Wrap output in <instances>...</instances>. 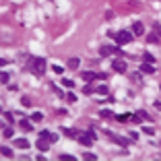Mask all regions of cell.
I'll return each instance as SVG.
<instances>
[{
  "instance_id": "obj_9",
  "label": "cell",
  "mask_w": 161,
  "mask_h": 161,
  "mask_svg": "<svg viewBox=\"0 0 161 161\" xmlns=\"http://www.w3.org/2000/svg\"><path fill=\"white\" fill-rule=\"evenodd\" d=\"M14 147L17 149H29L31 145H29L27 139H14Z\"/></svg>"
},
{
  "instance_id": "obj_15",
  "label": "cell",
  "mask_w": 161,
  "mask_h": 161,
  "mask_svg": "<svg viewBox=\"0 0 161 161\" xmlns=\"http://www.w3.org/2000/svg\"><path fill=\"white\" fill-rule=\"evenodd\" d=\"M21 128H23V130H27V132H29V130L33 128V120H31V122H29V120H23V122H21Z\"/></svg>"
},
{
  "instance_id": "obj_21",
  "label": "cell",
  "mask_w": 161,
  "mask_h": 161,
  "mask_svg": "<svg viewBox=\"0 0 161 161\" xmlns=\"http://www.w3.org/2000/svg\"><path fill=\"white\" fill-rule=\"evenodd\" d=\"M0 151H2V157H8V159L13 157V151H10V149H8V147H2V149H0Z\"/></svg>"
},
{
  "instance_id": "obj_29",
  "label": "cell",
  "mask_w": 161,
  "mask_h": 161,
  "mask_svg": "<svg viewBox=\"0 0 161 161\" xmlns=\"http://www.w3.org/2000/svg\"><path fill=\"white\" fill-rule=\"evenodd\" d=\"M60 161H74L72 155H60Z\"/></svg>"
},
{
  "instance_id": "obj_17",
  "label": "cell",
  "mask_w": 161,
  "mask_h": 161,
  "mask_svg": "<svg viewBox=\"0 0 161 161\" xmlns=\"http://www.w3.org/2000/svg\"><path fill=\"white\" fill-rule=\"evenodd\" d=\"M83 78L85 81H95L97 78V72H83Z\"/></svg>"
},
{
  "instance_id": "obj_7",
  "label": "cell",
  "mask_w": 161,
  "mask_h": 161,
  "mask_svg": "<svg viewBox=\"0 0 161 161\" xmlns=\"http://www.w3.org/2000/svg\"><path fill=\"white\" fill-rule=\"evenodd\" d=\"M116 52H120V50L114 48V46H103V48L99 50V54H101V56H112V54H116Z\"/></svg>"
},
{
  "instance_id": "obj_36",
  "label": "cell",
  "mask_w": 161,
  "mask_h": 161,
  "mask_svg": "<svg viewBox=\"0 0 161 161\" xmlns=\"http://www.w3.org/2000/svg\"><path fill=\"white\" fill-rule=\"evenodd\" d=\"M155 29H157V31H159V33H161V25H155Z\"/></svg>"
},
{
  "instance_id": "obj_20",
  "label": "cell",
  "mask_w": 161,
  "mask_h": 161,
  "mask_svg": "<svg viewBox=\"0 0 161 161\" xmlns=\"http://www.w3.org/2000/svg\"><path fill=\"white\" fill-rule=\"evenodd\" d=\"M95 91H97L99 95H107V85H99V87L95 89Z\"/></svg>"
},
{
  "instance_id": "obj_30",
  "label": "cell",
  "mask_w": 161,
  "mask_h": 161,
  "mask_svg": "<svg viewBox=\"0 0 161 161\" xmlns=\"http://www.w3.org/2000/svg\"><path fill=\"white\" fill-rule=\"evenodd\" d=\"M93 91H95V89H93V87H89V85H87V87L83 89V93H85V95H91Z\"/></svg>"
},
{
  "instance_id": "obj_33",
  "label": "cell",
  "mask_w": 161,
  "mask_h": 161,
  "mask_svg": "<svg viewBox=\"0 0 161 161\" xmlns=\"http://www.w3.org/2000/svg\"><path fill=\"white\" fill-rule=\"evenodd\" d=\"M21 103H23V107H29V105H31V101H29L27 97H23V99H21Z\"/></svg>"
},
{
  "instance_id": "obj_18",
  "label": "cell",
  "mask_w": 161,
  "mask_h": 161,
  "mask_svg": "<svg viewBox=\"0 0 161 161\" xmlns=\"http://www.w3.org/2000/svg\"><path fill=\"white\" fill-rule=\"evenodd\" d=\"M31 120H33V122H42V120H43V114H42V112H33Z\"/></svg>"
},
{
  "instance_id": "obj_1",
  "label": "cell",
  "mask_w": 161,
  "mask_h": 161,
  "mask_svg": "<svg viewBox=\"0 0 161 161\" xmlns=\"http://www.w3.org/2000/svg\"><path fill=\"white\" fill-rule=\"evenodd\" d=\"M31 70H33V74L42 77L43 72H46V60L43 58H33L31 60Z\"/></svg>"
},
{
  "instance_id": "obj_27",
  "label": "cell",
  "mask_w": 161,
  "mask_h": 161,
  "mask_svg": "<svg viewBox=\"0 0 161 161\" xmlns=\"http://www.w3.org/2000/svg\"><path fill=\"white\" fill-rule=\"evenodd\" d=\"M66 99H68V103H74V101H77V95H74V93H68Z\"/></svg>"
},
{
  "instance_id": "obj_11",
  "label": "cell",
  "mask_w": 161,
  "mask_h": 161,
  "mask_svg": "<svg viewBox=\"0 0 161 161\" xmlns=\"http://www.w3.org/2000/svg\"><path fill=\"white\" fill-rule=\"evenodd\" d=\"M39 136H43V139H48L50 143H56V140H58V136H56V134H52L50 130H42V132H39Z\"/></svg>"
},
{
  "instance_id": "obj_14",
  "label": "cell",
  "mask_w": 161,
  "mask_h": 161,
  "mask_svg": "<svg viewBox=\"0 0 161 161\" xmlns=\"http://www.w3.org/2000/svg\"><path fill=\"white\" fill-rule=\"evenodd\" d=\"M147 42H149V43H159V35H157V29H155L153 33L147 37Z\"/></svg>"
},
{
  "instance_id": "obj_31",
  "label": "cell",
  "mask_w": 161,
  "mask_h": 161,
  "mask_svg": "<svg viewBox=\"0 0 161 161\" xmlns=\"http://www.w3.org/2000/svg\"><path fill=\"white\" fill-rule=\"evenodd\" d=\"M83 159H91V161H93V159H97V155H93V153H85V155H83Z\"/></svg>"
},
{
  "instance_id": "obj_26",
  "label": "cell",
  "mask_w": 161,
  "mask_h": 161,
  "mask_svg": "<svg viewBox=\"0 0 161 161\" xmlns=\"http://www.w3.org/2000/svg\"><path fill=\"white\" fill-rule=\"evenodd\" d=\"M143 132H145V134H149V136H153V134H155V130H153L151 126H145V128H143Z\"/></svg>"
},
{
  "instance_id": "obj_25",
  "label": "cell",
  "mask_w": 161,
  "mask_h": 161,
  "mask_svg": "<svg viewBox=\"0 0 161 161\" xmlns=\"http://www.w3.org/2000/svg\"><path fill=\"white\" fill-rule=\"evenodd\" d=\"M62 85H64V87H68V89H72V87H74V83H72L70 78H64V81H62Z\"/></svg>"
},
{
  "instance_id": "obj_23",
  "label": "cell",
  "mask_w": 161,
  "mask_h": 161,
  "mask_svg": "<svg viewBox=\"0 0 161 161\" xmlns=\"http://www.w3.org/2000/svg\"><path fill=\"white\" fill-rule=\"evenodd\" d=\"M2 136H4V139H10V136H13V130H10V128H4V130H2Z\"/></svg>"
},
{
  "instance_id": "obj_34",
  "label": "cell",
  "mask_w": 161,
  "mask_h": 161,
  "mask_svg": "<svg viewBox=\"0 0 161 161\" xmlns=\"http://www.w3.org/2000/svg\"><path fill=\"white\" fill-rule=\"evenodd\" d=\"M2 116H4V118H6L8 122H13V114H8V112H4V114H2Z\"/></svg>"
},
{
  "instance_id": "obj_28",
  "label": "cell",
  "mask_w": 161,
  "mask_h": 161,
  "mask_svg": "<svg viewBox=\"0 0 161 161\" xmlns=\"http://www.w3.org/2000/svg\"><path fill=\"white\" fill-rule=\"evenodd\" d=\"M145 62H151V64H153V62H155V56H153V54H145Z\"/></svg>"
},
{
  "instance_id": "obj_6",
  "label": "cell",
  "mask_w": 161,
  "mask_h": 161,
  "mask_svg": "<svg viewBox=\"0 0 161 161\" xmlns=\"http://www.w3.org/2000/svg\"><path fill=\"white\" fill-rule=\"evenodd\" d=\"M112 68L116 70V72H126V62H124V60H114Z\"/></svg>"
},
{
  "instance_id": "obj_2",
  "label": "cell",
  "mask_w": 161,
  "mask_h": 161,
  "mask_svg": "<svg viewBox=\"0 0 161 161\" xmlns=\"http://www.w3.org/2000/svg\"><path fill=\"white\" fill-rule=\"evenodd\" d=\"M132 37H134V35L130 33V31H126V29H124V31H118V33L114 35L116 43H120V46H126V43H130V42H132Z\"/></svg>"
},
{
  "instance_id": "obj_5",
  "label": "cell",
  "mask_w": 161,
  "mask_h": 161,
  "mask_svg": "<svg viewBox=\"0 0 161 161\" xmlns=\"http://www.w3.org/2000/svg\"><path fill=\"white\" fill-rule=\"evenodd\" d=\"M132 120L134 122H151V120H155V118H151L147 112H143V110H139L136 114H132Z\"/></svg>"
},
{
  "instance_id": "obj_4",
  "label": "cell",
  "mask_w": 161,
  "mask_h": 161,
  "mask_svg": "<svg viewBox=\"0 0 161 161\" xmlns=\"http://www.w3.org/2000/svg\"><path fill=\"white\" fill-rule=\"evenodd\" d=\"M105 134H107V139H112L116 145H120V147H126L128 145V139H124V136H120V134H116V132H110V130H107Z\"/></svg>"
},
{
  "instance_id": "obj_13",
  "label": "cell",
  "mask_w": 161,
  "mask_h": 161,
  "mask_svg": "<svg viewBox=\"0 0 161 161\" xmlns=\"http://www.w3.org/2000/svg\"><path fill=\"white\" fill-rule=\"evenodd\" d=\"M116 120L124 124V122H128V120H132V114H120V116H116Z\"/></svg>"
},
{
  "instance_id": "obj_3",
  "label": "cell",
  "mask_w": 161,
  "mask_h": 161,
  "mask_svg": "<svg viewBox=\"0 0 161 161\" xmlns=\"http://www.w3.org/2000/svg\"><path fill=\"white\" fill-rule=\"evenodd\" d=\"M78 143H81V145H85V147L93 145V143H95V132H93V130H89V132L78 134Z\"/></svg>"
},
{
  "instance_id": "obj_22",
  "label": "cell",
  "mask_w": 161,
  "mask_h": 161,
  "mask_svg": "<svg viewBox=\"0 0 161 161\" xmlns=\"http://www.w3.org/2000/svg\"><path fill=\"white\" fill-rule=\"evenodd\" d=\"M52 70H54L56 74H62V72H64V68L60 66V64H54V66H52Z\"/></svg>"
},
{
  "instance_id": "obj_8",
  "label": "cell",
  "mask_w": 161,
  "mask_h": 161,
  "mask_svg": "<svg viewBox=\"0 0 161 161\" xmlns=\"http://www.w3.org/2000/svg\"><path fill=\"white\" fill-rule=\"evenodd\" d=\"M132 33L134 35H143V33H145V25H143L140 21H134L132 23Z\"/></svg>"
},
{
  "instance_id": "obj_12",
  "label": "cell",
  "mask_w": 161,
  "mask_h": 161,
  "mask_svg": "<svg viewBox=\"0 0 161 161\" xmlns=\"http://www.w3.org/2000/svg\"><path fill=\"white\" fill-rule=\"evenodd\" d=\"M140 70H143V72H149V74H151V72H155V66L151 62H143L140 64Z\"/></svg>"
},
{
  "instance_id": "obj_32",
  "label": "cell",
  "mask_w": 161,
  "mask_h": 161,
  "mask_svg": "<svg viewBox=\"0 0 161 161\" xmlns=\"http://www.w3.org/2000/svg\"><path fill=\"white\" fill-rule=\"evenodd\" d=\"M0 81H2V83L6 85V83H8V72H2V77H0Z\"/></svg>"
},
{
  "instance_id": "obj_10",
  "label": "cell",
  "mask_w": 161,
  "mask_h": 161,
  "mask_svg": "<svg viewBox=\"0 0 161 161\" xmlns=\"http://www.w3.org/2000/svg\"><path fill=\"white\" fill-rule=\"evenodd\" d=\"M48 147H50V140L43 139V136H39V140H37V149H39V151H48Z\"/></svg>"
},
{
  "instance_id": "obj_16",
  "label": "cell",
  "mask_w": 161,
  "mask_h": 161,
  "mask_svg": "<svg viewBox=\"0 0 161 161\" xmlns=\"http://www.w3.org/2000/svg\"><path fill=\"white\" fill-rule=\"evenodd\" d=\"M62 132L66 134V136H70V139H74V136H78L77 130H72V128H62Z\"/></svg>"
},
{
  "instance_id": "obj_37",
  "label": "cell",
  "mask_w": 161,
  "mask_h": 161,
  "mask_svg": "<svg viewBox=\"0 0 161 161\" xmlns=\"http://www.w3.org/2000/svg\"><path fill=\"white\" fill-rule=\"evenodd\" d=\"M159 89H161V87H159Z\"/></svg>"
},
{
  "instance_id": "obj_35",
  "label": "cell",
  "mask_w": 161,
  "mask_h": 161,
  "mask_svg": "<svg viewBox=\"0 0 161 161\" xmlns=\"http://www.w3.org/2000/svg\"><path fill=\"white\" fill-rule=\"evenodd\" d=\"M155 107H157V110H161V101H155Z\"/></svg>"
},
{
  "instance_id": "obj_24",
  "label": "cell",
  "mask_w": 161,
  "mask_h": 161,
  "mask_svg": "<svg viewBox=\"0 0 161 161\" xmlns=\"http://www.w3.org/2000/svg\"><path fill=\"white\" fill-rule=\"evenodd\" d=\"M101 118H116V116H114L110 110H103V112H101Z\"/></svg>"
},
{
  "instance_id": "obj_19",
  "label": "cell",
  "mask_w": 161,
  "mask_h": 161,
  "mask_svg": "<svg viewBox=\"0 0 161 161\" xmlns=\"http://www.w3.org/2000/svg\"><path fill=\"white\" fill-rule=\"evenodd\" d=\"M78 64H81V60H78V58H70V60H68V66H70V68H77Z\"/></svg>"
}]
</instances>
